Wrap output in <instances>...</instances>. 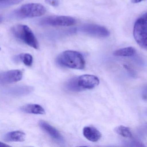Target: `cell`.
I'll return each instance as SVG.
<instances>
[{
  "label": "cell",
  "instance_id": "cell-19",
  "mask_svg": "<svg viewBox=\"0 0 147 147\" xmlns=\"http://www.w3.org/2000/svg\"><path fill=\"white\" fill-rule=\"evenodd\" d=\"M144 0H131V3L133 4H136V3H140Z\"/></svg>",
  "mask_w": 147,
  "mask_h": 147
},
{
  "label": "cell",
  "instance_id": "cell-6",
  "mask_svg": "<svg viewBox=\"0 0 147 147\" xmlns=\"http://www.w3.org/2000/svg\"><path fill=\"white\" fill-rule=\"evenodd\" d=\"M80 30L87 35L98 38H106L110 36V32L104 26L94 24H86L81 26Z\"/></svg>",
  "mask_w": 147,
  "mask_h": 147
},
{
  "label": "cell",
  "instance_id": "cell-15",
  "mask_svg": "<svg viewBox=\"0 0 147 147\" xmlns=\"http://www.w3.org/2000/svg\"><path fill=\"white\" fill-rule=\"evenodd\" d=\"M14 61L17 62L22 61L25 65L30 67L33 62V57L29 54H21L14 57Z\"/></svg>",
  "mask_w": 147,
  "mask_h": 147
},
{
  "label": "cell",
  "instance_id": "cell-5",
  "mask_svg": "<svg viewBox=\"0 0 147 147\" xmlns=\"http://www.w3.org/2000/svg\"><path fill=\"white\" fill-rule=\"evenodd\" d=\"M74 18L69 16H49L42 19L40 24L51 26H69L76 24Z\"/></svg>",
  "mask_w": 147,
  "mask_h": 147
},
{
  "label": "cell",
  "instance_id": "cell-4",
  "mask_svg": "<svg viewBox=\"0 0 147 147\" xmlns=\"http://www.w3.org/2000/svg\"><path fill=\"white\" fill-rule=\"evenodd\" d=\"M46 8L38 3H29L23 5L14 11V15L18 18H31L41 17L46 12Z\"/></svg>",
  "mask_w": 147,
  "mask_h": 147
},
{
  "label": "cell",
  "instance_id": "cell-18",
  "mask_svg": "<svg viewBox=\"0 0 147 147\" xmlns=\"http://www.w3.org/2000/svg\"><path fill=\"white\" fill-rule=\"evenodd\" d=\"M45 2L46 4L54 7H57L59 5V0H45Z\"/></svg>",
  "mask_w": 147,
  "mask_h": 147
},
{
  "label": "cell",
  "instance_id": "cell-21",
  "mask_svg": "<svg viewBox=\"0 0 147 147\" xmlns=\"http://www.w3.org/2000/svg\"><path fill=\"white\" fill-rule=\"evenodd\" d=\"M2 18H1V16H0V24L1 23V22H2Z\"/></svg>",
  "mask_w": 147,
  "mask_h": 147
},
{
  "label": "cell",
  "instance_id": "cell-1",
  "mask_svg": "<svg viewBox=\"0 0 147 147\" xmlns=\"http://www.w3.org/2000/svg\"><path fill=\"white\" fill-rule=\"evenodd\" d=\"M56 62L62 67L76 69H83L86 65L82 55L74 51H66L61 53L57 58Z\"/></svg>",
  "mask_w": 147,
  "mask_h": 147
},
{
  "label": "cell",
  "instance_id": "cell-20",
  "mask_svg": "<svg viewBox=\"0 0 147 147\" xmlns=\"http://www.w3.org/2000/svg\"><path fill=\"white\" fill-rule=\"evenodd\" d=\"M10 147L9 145L6 144L2 142H0V147Z\"/></svg>",
  "mask_w": 147,
  "mask_h": 147
},
{
  "label": "cell",
  "instance_id": "cell-2",
  "mask_svg": "<svg viewBox=\"0 0 147 147\" xmlns=\"http://www.w3.org/2000/svg\"><path fill=\"white\" fill-rule=\"evenodd\" d=\"M14 36L24 43L36 49L39 48V44L32 30L25 25L18 24L12 28Z\"/></svg>",
  "mask_w": 147,
  "mask_h": 147
},
{
  "label": "cell",
  "instance_id": "cell-9",
  "mask_svg": "<svg viewBox=\"0 0 147 147\" xmlns=\"http://www.w3.org/2000/svg\"><path fill=\"white\" fill-rule=\"evenodd\" d=\"M34 88L31 86H18L12 87L4 90V93L11 97H22L31 93Z\"/></svg>",
  "mask_w": 147,
  "mask_h": 147
},
{
  "label": "cell",
  "instance_id": "cell-8",
  "mask_svg": "<svg viewBox=\"0 0 147 147\" xmlns=\"http://www.w3.org/2000/svg\"><path fill=\"white\" fill-rule=\"evenodd\" d=\"M77 78L78 86L82 90L92 89L99 84L98 78L92 75H82Z\"/></svg>",
  "mask_w": 147,
  "mask_h": 147
},
{
  "label": "cell",
  "instance_id": "cell-22",
  "mask_svg": "<svg viewBox=\"0 0 147 147\" xmlns=\"http://www.w3.org/2000/svg\"><path fill=\"white\" fill-rule=\"evenodd\" d=\"M2 1V0H0V1Z\"/></svg>",
  "mask_w": 147,
  "mask_h": 147
},
{
  "label": "cell",
  "instance_id": "cell-12",
  "mask_svg": "<svg viewBox=\"0 0 147 147\" xmlns=\"http://www.w3.org/2000/svg\"><path fill=\"white\" fill-rule=\"evenodd\" d=\"M26 134L20 131H11L5 135L4 139L7 142H23L25 141Z\"/></svg>",
  "mask_w": 147,
  "mask_h": 147
},
{
  "label": "cell",
  "instance_id": "cell-13",
  "mask_svg": "<svg viewBox=\"0 0 147 147\" xmlns=\"http://www.w3.org/2000/svg\"><path fill=\"white\" fill-rule=\"evenodd\" d=\"M20 110L25 113L34 114H44L45 113L44 109L40 105L37 104H29L22 106Z\"/></svg>",
  "mask_w": 147,
  "mask_h": 147
},
{
  "label": "cell",
  "instance_id": "cell-23",
  "mask_svg": "<svg viewBox=\"0 0 147 147\" xmlns=\"http://www.w3.org/2000/svg\"><path fill=\"white\" fill-rule=\"evenodd\" d=\"M0 50H1V48H0Z\"/></svg>",
  "mask_w": 147,
  "mask_h": 147
},
{
  "label": "cell",
  "instance_id": "cell-16",
  "mask_svg": "<svg viewBox=\"0 0 147 147\" xmlns=\"http://www.w3.org/2000/svg\"><path fill=\"white\" fill-rule=\"evenodd\" d=\"M114 131L117 134L123 137H132V133L130 130L129 129L123 125H120L116 127Z\"/></svg>",
  "mask_w": 147,
  "mask_h": 147
},
{
  "label": "cell",
  "instance_id": "cell-3",
  "mask_svg": "<svg viewBox=\"0 0 147 147\" xmlns=\"http://www.w3.org/2000/svg\"><path fill=\"white\" fill-rule=\"evenodd\" d=\"M133 36L138 44L142 49H147V13H144L136 21L133 30Z\"/></svg>",
  "mask_w": 147,
  "mask_h": 147
},
{
  "label": "cell",
  "instance_id": "cell-17",
  "mask_svg": "<svg viewBox=\"0 0 147 147\" xmlns=\"http://www.w3.org/2000/svg\"><path fill=\"white\" fill-rule=\"evenodd\" d=\"M67 89L73 92H79L82 91L77 83V78H74L69 80L66 84Z\"/></svg>",
  "mask_w": 147,
  "mask_h": 147
},
{
  "label": "cell",
  "instance_id": "cell-14",
  "mask_svg": "<svg viewBox=\"0 0 147 147\" xmlns=\"http://www.w3.org/2000/svg\"><path fill=\"white\" fill-rule=\"evenodd\" d=\"M136 49L132 47L119 49L113 52V55L117 57H131L136 53Z\"/></svg>",
  "mask_w": 147,
  "mask_h": 147
},
{
  "label": "cell",
  "instance_id": "cell-10",
  "mask_svg": "<svg viewBox=\"0 0 147 147\" xmlns=\"http://www.w3.org/2000/svg\"><path fill=\"white\" fill-rule=\"evenodd\" d=\"M39 125L41 129L51 138L59 142L62 143L64 142L63 138L59 131L49 123L43 120H41L39 122Z\"/></svg>",
  "mask_w": 147,
  "mask_h": 147
},
{
  "label": "cell",
  "instance_id": "cell-7",
  "mask_svg": "<svg viewBox=\"0 0 147 147\" xmlns=\"http://www.w3.org/2000/svg\"><path fill=\"white\" fill-rule=\"evenodd\" d=\"M23 72L15 69L0 72V85L11 84L19 81L23 78Z\"/></svg>",
  "mask_w": 147,
  "mask_h": 147
},
{
  "label": "cell",
  "instance_id": "cell-11",
  "mask_svg": "<svg viewBox=\"0 0 147 147\" xmlns=\"http://www.w3.org/2000/svg\"><path fill=\"white\" fill-rule=\"evenodd\" d=\"M83 134L85 138L92 142H96L100 140L101 136L100 132L95 127L92 126L85 127Z\"/></svg>",
  "mask_w": 147,
  "mask_h": 147
}]
</instances>
